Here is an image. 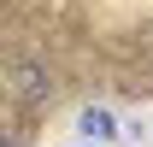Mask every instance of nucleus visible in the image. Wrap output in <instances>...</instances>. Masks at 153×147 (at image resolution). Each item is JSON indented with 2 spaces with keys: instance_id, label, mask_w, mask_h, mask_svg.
<instances>
[{
  "instance_id": "obj_1",
  "label": "nucleus",
  "mask_w": 153,
  "mask_h": 147,
  "mask_svg": "<svg viewBox=\"0 0 153 147\" xmlns=\"http://www.w3.org/2000/svg\"><path fill=\"white\" fill-rule=\"evenodd\" d=\"M12 94H18L24 106H47L53 100V71H41L36 59H24L18 71H12Z\"/></svg>"
},
{
  "instance_id": "obj_2",
  "label": "nucleus",
  "mask_w": 153,
  "mask_h": 147,
  "mask_svg": "<svg viewBox=\"0 0 153 147\" xmlns=\"http://www.w3.org/2000/svg\"><path fill=\"white\" fill-rule=\"evenodd\" d=\"M76 129H82L88 141H112V135H118V118H112L106 106H88L82 118H76Z\"/></svg>"
},
{
  "instance_id": "obj_3",
  "label": "nucleus",
  "mask_w": 153,
  "mask_h": 147,
  "mask_svg": "<svg viewBox=\"0 0 153 147\" xmlns=\"http://www.w3.org/2000/svg\"><path fill=\"white\" fill-rule=\"evenodd\" d=\"M0 147H30V129L24 124H0Z\"/></svg>"
}]
</instances>
